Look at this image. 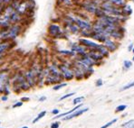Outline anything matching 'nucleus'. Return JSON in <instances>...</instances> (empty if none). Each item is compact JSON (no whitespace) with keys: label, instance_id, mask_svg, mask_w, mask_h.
<instances>
[{"label":"nucleus","instance_id":"f257e3e1","mask_svg":"<svg viewBox=\"0 0 134 128\" xmlns=\"http://www.w3.org/2000/svg\"><path fill=\"white\" fill-rule=\"evenodd\" d=\"M71 20L74 21L76 23V25L79 27L80 29H82L83 31H91V29L92 28V25L89 22L83 20V19H81L79 17H70Z\"/></svg>","mask_w":134,"mask_h":128},{"label":"nucleus","instance_id":"f03ea898","mask_svg":"<svg viewBox=\"0 0 134 128\" xmlns=\"http://www.w3.org/2000/svg\"><path fill=\"white\" fill-rule=\"evenodd\" d=\"M15 85L18 88H21V89H28L29 88V84L26 82V80H25V77H23L22 75H18L16 78V80H15Z\"/></svg>","mask_w":134,"mask_h":128},{"label":"nucleus","instance_id":"7ed1b4c3","mask_svg":"<svg viewBox=\"0 0 134 128\" xmlns=\"http://www.w3.org/2000/svg\"><path fill=\"white\" fill-rule=\"evenodd\" d=\"M48 30H49L50 35H52V36L54 37V38H58V37H60L61 35L63 34L62 29H61V27L57 25H51L50 26H49Z\"/></svg>","mask_w":134,"mask_h":128},{"label":"nucleus","instance_id":"20e7f679","mask_svg":"<svg viewBox=\"0 0 134 128\" xmlns=\"http://www.w3.org/2000/svg\"><path fill=\"white\" fill-rule=\"evenodd\" d=\"M60 70L62 72V74L64 75V78L67 80H70L74 78V71L71 70L65 65H61L60 66Z\"/></svg>","mask_w":134,"mask_h":128},{"label":"nucleus","instance_id":"39448f33","mask_svg":"<svg viewBox=\"0 0 134 128\" xmlns=\"http://www.w3.org/2000/svg\"><path fill=\"white\" fill-rule=\"evenodd\" d=\"M25 78L26 82L29 84V86L32 87L35 84L36 82V77L35 76V74L33 73L32 70H29V71H26L25 74Z\"/></svg>","mask_w":134,"mask_h":128},{"label":"nucleus","instance_id":"423d86ee","mask_svg":"<svg viewBox=\"0 0 134 128\" xmlns=\"http://www.w3.org/2000/svg\"><path fill=\"white\" fill-rule=\"evenodd\" d=\"M21 20V15H20V14L18 13V12H16V11H13L12 13L9 15V21H10V23H18L19 21Z\"/></svg>","mask_w":134,"mask_h":128},{"label":"nucleus","instance_id":"0eeeda50","mask_svg":"<svg viewBox=\"0 0 134 128\" xmlns=\"http://www.w3.org/2000/svg\"><path fill=\"white\" fill-rule=\"evenodd\" d=\"M80 42L82 44H83L84 46H87V47H90V48H93V49H97L98 47L100 46V44L96 42H93L90 40H87V39H80Z\"/></svg>","mask_w":134,"mask_h":128},{"label":"nucleus","instance_id":"6e6552de","mask_svg":"<svg viewBox=\"0 0 134 128\" xmlns=\"http://www.w3.org/2000/svg\"><path fill=\"white\" fill-rule=\"evenodd\" d=\"M7 84V75L5 73L0 74V92H3L4 87Z\"/></svg>","mask_w":134,"mask_h":128},{"label":"nucleus","instance_id":"1a4fd4ad","mask_svg":"<svg viewBox=\"0 0 134 128\" xmlns=\"http://www.w3.org/2000/svg\"><path fill=\"white\" fill-rule=\"evenodd\" d=\"M88 109H89V108H83V109H80V110H78V111H74V114H70V115H69L68 117H64V120L72 119V118L78 117V115H82V114H83L84 112L88 111Z\"/></svg>","mask_w":134,"mask_h":128},{"label":"nucleus","instance_id":"9d476101","mask_svg":"<svg viewBox=\"0 0 134 128\" xmlns=\"http://www.w3.org/2000/svg\"><path fill=\"white\" fill-rule=\"evenodd\" d=\"M49 73L54 75V76L60 77L61 78L60 70H59V69L57 68L56 66H54V65H51V66H49Z\"/></svg>","mask_w":134,"mask_h":128},{"label":"nucleus","instance_id":"9b49d317","mask_svg":"<svg viewBox=\"0 0 134 128\" xmlns=\"http://www.w3.org/2000/svg\"><path fill=\"white\" fill-rule=\"evenodd\" d=\"M72 51L74 52H77V53H80L82 55L85 54V49L82 46H80V45H72Z\"/></svg>","mask_w":134,"mask_h":128},{"label":"nucleus","instance_id":"f8f14e48","mask_svg":"<svg viewBox=\"0 0 134 128\" xmlns=\"http://www.w3.org/2000/svg\"><path fill=\"white\" fill-rule=\"evenodd\" d=\"M46 80H47V82H49V83H54V82L60 81L61 78L60 77H56V76H54V75L48 73L47 74V77H46Z\"/></svg>","mask_w":134,"mask_h":128},{"label":"nucleus","instance_id":"ddd939ff","mask_svg":"<svg viewBox=\"0 0 134 128\" xmlns=\"http://www.w3.org/2000/svg\"><path fill=\"white\" fill-rule=\"evenodd\" d=\"M92 37L93 39H95V40H98L99 42H104V41H105L106 39H108V37L105 36V35H102V34H100V33H92Z\"/></svg>","mask_w":134,"mask_h":128},{"label":"nucleus","instance_id":"4468645a","mask_svg":"<svg viewBox=\"0 0 134 128\" xmlns=\"http://www.w3.org/2000/svg\"><path fill=\"white\" fill-rule=\"evenodd\" d=\"M104 46L107 47L110 51H114L116 49V45L114 44V42H111L109 39H106V40L104 41Z\"/></svg>","mask_w":134,"mask_h":128},{"label":"nucleus","instance_id":"2eb2a0df","mask_svg":"<svg viewBox=\"0 0 134 128\" xmlns=\"http://www.w3.org/2000/svg\"><path fill=\"white\" fill-rule=\"evenodd\" d=\"M82 63H83V64H85V65H87V66H92V65L94 64V60H92L91 57H85V58H83V59H82V60H80Z\"/></svg>","mask_w":134,"mask_h":128},{"label":"nucleus","instance_id":"dca6fc26","mask_svg":"<svg viewBox=\"0 0 134 128\" xmlns=\"http://www.w3.org/2000/svg\"><path fill=\"white\" fill-rule=\"evenodd\" d=\"M84 9H85L86 11L92 13V14H95V12H96V10H97L98 8L95 7V5L90 4V5H84Z\"/></svg>","mask_w":134,"mask_h":128},{"label":"nucleus","instance_id":"f3484780","mask_svg":"<svg viewBox=\"0 0 134 128\" xmlns=\"http://www.w3.org/2000/svg\"><path fill=\"white\" fill-rule=\"evenodd\" d=\"M8 47H9V43L7 42H0V54H3L8 49Z\"/></svg>","mask_w":134,"mask_h":128},{"label":"nucleus","instance_id":"a211bd4d","mask_svg":"<svg viewBox=\"0 0 134 128\" xmlns=\"http://www.w3.org/2000/svg\"><path fill=\"white\" fill-rule=\"evenodd\" d=\"M96 50H97L98 52H100L102 56H107L108 53H109V52H108V50L105 48V46H102V45H100Z\"/></svg>","mask_w":134,"mask_h":128},{"label":"nucleus","instance_id":"6ab92c4d","mask_svg":"<svg viewBox=\"0 0 134 128\" xmlns=\"http://www.w3.org/2000/svg\"><path fill=\"white\" fill-rule=\"evenodd\" d=\"M89 56L92 60H100V59L102 58V55L98 52H92L89 53Z\"/></svg>","mask_w":134,"mask_h":128},{"label":"nucleus","instance_id":"aec40b11","mask_svg":"<svg viewBox=\"0 0 134 128\" xmlns=\"http://www.w3.org/2000/svg\"><path fill=\"white\" fill-rule=\"evenodd\" d=\"M81 107H82V105H78V106H76V107H74V108H72V110H70V111H68V112H66V113H64V114H61V115H58L57 117H55L54 118H58V117H64V115H70V114H72V112H74V111H76L77 109H79Z\"/></svg>","mask_w":134,"mask_h":128},{"label":"nucleus","instance_id":"412c9836","mask_svg":"<svg viewBox=\"0 0 134 128\" xmlns=\"http://www.w3.org/2000/svg\"><path fill=\"white\" fill-rule=\"evenodd\" d=\"M123 128H134V119H131L130 121H128L127 123L122 125Z\"/></svg>","mask_w":134,"mask_h":128},{"label":"nucleus","instance_id":"4be33fe9","mask_svg":"<svg viewBox=\"0 0 134 128\" xmlns=\"http://www.w3.org/2000/svg\"><path fill=\"white\" fill-rule=\"evenodd\" d=\"M108 1H109L110 3L114 4V5H123L124 4H125L124 0H108Z\"/></svg>","mask_w":134,"mask_h":128},{"label":"nucleus","instance_id":"5701e85b","mask_svg":"<svg viewBox=\"0 0 134 128\" xmlns=\"http://www.w3.org/2000/svg\"><path fill=\"white\" fill-rule=\"evenodd\" d=\"M45 114H46V111H43V112H41V113L38 115V117H37L36 118H35V119L33 120V123L35 124V123H36L37 121H39V120H40L41 118L44 117V115H45Z\"/></svg>","mask_w":134,"mask_h":128},{"label":"nucleus","instance_id":"b1692460","mask_svg":"<svg viewBox=\"0 0 134 128\" xmlns=\"http://www.w3.org/2000/svg\"><path fill=\"white\" fill-rule=\"evenodd\" d=\"M83 99H84L83 96H79V97H76L75 99L74 100V102H72V103H74V105H77V104L81 103V102H82Z\"/></svg>","mask_w":134,"mask_h":128},{"label":"nucleus","instance_id":"393cba45","mask_svg":"<svg viewBox=\"0 0 134 128\" xmlns=\"http://www.w3.org/2000/svg\"><path fill=\"white\" fill-rule=\"evenodd\" d=\"M132 66V63L130 60H124V68L125 69H130Z\"/></svg>","mask_w":134,"mask_h":128},{"label":"nucleus","instance_id":"a878e982","mask_svg":"<svg viewBox=\"0 0 134 128\" xmlns=\"http://www.w3.org/2000/svg\"><path fill=\"white\" fill-rule=\"evenodd\" d=\"M117 122V119H113L112 121H111V122H109V123H107L105 125H103V126H102L100 128H108L109 126H111V125H112V124H114V123H116Z\"/></svg>","mask_w":134,"mask_h":128},{"label":"nucleus","instance_id":"bb28decb","mask_svg":"<svg viewBox=\"0 0 134 128\" xmlns=\"http://www.w3.org/2000/svg\"><path fill=\"white\" fill-rule=\"evenodd\" d=\"M67 85L66 83H62V84H59V85H56V86H54V90H58V89H60V88H64V87H65Z\"/></svg>","mask_w":134,"mask_h":128},{"label":"nucleus","instance_id":"cd10ccee","mask_svg":"<svg viewBox=\"0 0 134 128\" xmlns=\"http://www.w3.org/2000/svg\"><path fill=\"white\" fill-rule=\"evenodd\" d=\"M131 87H134V81H133V82H131V83H129V84H128V85L124 86L123 88H121V91H123V90L128 89V88H131Z\"/></svg>","mask_w":134,"mask_h":128},{"label":"nucleus","instance_id":"c85d7f7f","mask_svg":"<svg viewBox=\"0 0 134 128\" xmlns=\"http://www.w3.org/2000/svg\"><path fill=\"white\" fill-rule=\"evenodd\" d=\"M126 106L125 105H121V106H119V107H117V108H116V112H121V111H123V110H125L126 109Z\"/></svg>","mask_w":134,"mask_h":128},{"label":"nucleus","instance_id":"c756f323","mask_svg":"<svg viewBox=\"0 0 134 128\" xmlns=\"http://www.w3.org/2000/svg\"><path fill=\"white\" fill-rule=\"evenodd\" d=\"M60 53L62 54H66V55H74V52H69V51H60Z\"/></svg>","mask_w":134,"mask_h":128},{"label":"nucleus","instance_id":"7c9ffc66","mask_svg":"<svg viewBox=\"0 0 134 128\" xmlns=\"http://www.w3.org/2000/svg\"><path fill=\"white\" fill-rule=\"evenodd\" d=\"M74 94H75V93H69V94H67V95H65V96H63L62 97L60 98V100H64V99H65V98H67V97H70V96H74Z\"/></svg>","mask_w":134,"mask_h":128},{"label":"nucleus","instance_id":"2f4dec72","mask_svg":"<svg viewBox=\"0 0 134 128\" xmlns=\"http://www.w3.org/2000/svg\"><path fill=\"white\" fill-rule=\"evenodd\" d=\"M13 1L14 0H2V3H3L5 5H10Z\"/></svg>","mask_w":134,"mask_h":128},{"label":"nucleus","instance_id":"473e14b6","mask_svg":"<svg viewBox=\"0 0 134 128\" xmlns=\"http://www.w3.org/2000/svg\"><path fill=\"white\" fill-rule=\"evenodd\" d=\"M60 1H62L64 4H65V5H72V0H60Z\"/></svg>","mask_w":134,"mask_h":128},{"label":"nucleus","instance_id":"72a5a7b5","mask_svg":"<svg viewBox=\"0 0 134 128\" xmlns=\"http://www.w3.org/2000/svg\"><path fill=\"white\" fill-rule=\"evenodd\" d=\"M124 10H125V12L128 11V15H131V7H130V5H127Z\"/></svg>","mask_w":134,"mask_h":128},{"label":"nucleus","instance_id":"f704fd0d","mask_svg":"<svg viewBox=\"0 0 134 128\" xmlns=\"http://www.w3.org/2000/svg\"><path fill=\"white\" fill-rule=\"evenodd\" d=\"M58 127H59V123H58V122L52 124V125H51V128H58Z\"/></svg>","mask_w":134,"mask_h":128},{"label":"nucleus","instance_id":"c9c22d12","mask_svg":"<svg viewBox=\"0 0 134 128\" xmlns=\"http://www.w3.org/2000/svg\"><path fill=\"white\" fill-rule=\"evenodd\" d=\"M22 105H23V102H18V103H16L15 105H14L13 107L14 108H15V107H21Z\"/></svg>","mask_w":134,"mask_h":128},{"label":"nucleus","instance_id":"e433bc0d","mask_svg":"<svg viewBox=\"0 0 134 128\" xmlns=\"http://www.w3.org/2000/svg\"><path fill=\"white\" fill-rule=\"evenodd\" d=\"M102 80H98L97 83H96V86L100 87V86H102Z\"/></svg>","mask_w":134,"mask_h":128},{"label":"nucleus","instance_id":"4c0bfd02","mask_svg":"<svg viewBox=\"0 0 134 128\" xmlns=\"http://www.w3.org/2000/svg\"><path fill=\"white\" fill-rule=\"evenodd\" d=\"M45 99H46V96H41V97L39 98V101H44Z\"/></svg>","mask_w":134,"mask_h":128},{"label":"nucleus","instance_id":"58836bf2","mask_svg":"<svg viewBox=\"0 0 134 128\" xmlns=\"http://www.w3.org/2000/svg\"><path fill=\"white\" fill-rule=\"evenodd\" d=\"M52 113H53V114H54V115H55V114H58V113H59V110H58V109H54V110H53Z\"/></svg>","mask_w":134,"mask_h":128},{"label":"nucleus","instance_id":"ea45409f","mask_svg":"<svg viewBox=\"0 0 134 128\" xmlns=\"http://www.w3.org/2000/svg\"><path fill=\"white\" fill-rule=\"evenodd\" d=\"M28 100H29V98H28V97H23V98H22V102H23V101H28Z\"/></svg>","mask_w":134,"mask_h":128},{"label":"nucleus","instance_id":"a19ab883","mask_svg":"<svg viewBox=\"0 0 134 128\" xmlns=\"http://www.w3.org/2000/svg\"><path fill=\"white\" fill-rule=\"evenodd\" d=\"M2 100H3V101H7V96H3V97H2Z\"/></svg>","mask_w":134,"mask_h":128},{"label":"nucleus","instance_id":"79ce46f5","mask_svg":"<svg viewBox=\"0 0 134 128\" xmlns=\"http://www.w3.org/2000/svg\"><path fill=\"white\" fill-rule=\"evenodd\" d=\"M131 48H132V44H131V45H130V47H129V50L131 51Z\"/></svg>","mask_w":134,"mask_h":128},{"label":"nucleus","instance_id":"37998d69","mask_svg":"<svg viewBox=\"0 0 134 128\" xmlns=\"http://www.w3.org/2000/svg\"><path fill=\"white\" fill-rule=\"evenodd\" d=\"M132 52H133V53H134V48L132 49Z\"/></svg>","mask_w":134,"mask_h":128},{"label":"nucleus","instance_id":"c03bdc74","mask_svg":"<svg viewBox=\"0 0 134 128\" xmlns=\"http://www.w3.org/2000/svg\"><path fill=\"white\" fill-rule=\"evenodd\" d=\"M22 128H28V127H26V126H25V127H22Z\"/></svg>","mask_w":134,"mask_h":128},{"label":"nucleus","instance_id":"a18cd8bd","mask_svg":"<svg viewBox=\"0 0 134 128\" xmlns=\"http://www.w3.org/2000/svg\"><path fill=\"white\" fill-rule=\"evenodd\" d=\"M132 60H134V56H133V58H132Z\"/></svg>","mask_w":134,"mask_h":128}]
</instances>
